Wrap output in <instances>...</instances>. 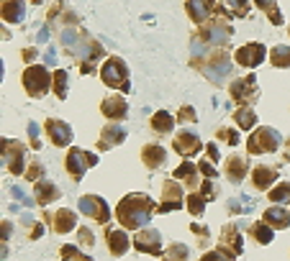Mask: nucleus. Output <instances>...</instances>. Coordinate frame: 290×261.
I'll list each match as a JSON object with an SVG mask.
<instances>
[{"mask_svg":"<svg viewBox=\"0 0 290 261\" xmlns=\"http://www.w3.org/2000/svg\"><path fill=\"white\" fill-rule=\"evenodd\" d=\"M157 210V205H154L152 197L147 195H126L123 200L119 202V208H116V218L123 228H144L152 218V213Z\"/></svg>","mask_w":290,"mask_h":261,"instance_id":"f257e3e1","label":"nucleus"},{"mask_svg":"<svg viewBox=\"0 0 290 261\" xmlns=\"http://www.w3.org/2000/svg\"><path fill=\"white\" fill-rule=\"evenodd\" d=\"M101 77H103V82L113 90H123V92L129 90V69H126L123 59H119V57L105 61L103 69H101Z\"/></svg>","mask_w":290,"mask_h":261,"instance_id":"f03ea898","label":"nucleus"},{"mask_svg":"<svg viewBox=\"0 0 290 261\" xmlns=\"http://www.w3.org/2000/svg\"><path fill=\"white\" fill-rule=\"evenodd\" d=\"M98 164V156L93 154V151H85V149H72L67 154V169H69V177L75 179V182H80V179L85 177V172L90 167Z\"/></svg>","mask_w":290,"mask_h":261,"instance_id":"7ed1b4c3","label":"nucleus"},{"mask_svg":"<svg viewBox=\"0 0 290 261\" xmlns=\"http://www.w3.org/2000/svg\"><path fill=\"white\" fill-rule=\"evenodd\" d=\"M280 141H283V138H280V133L275 128H257L249 136L247 146H249L252 154H267V151H277Z\"/></svg>","mask_w":290,"mask_h":261,"instance_id":"20e7f679","label":"nucleus"},{"mask_svg":"<svg viewBox=\"0 0 290 261\" xmlns=\"http://www.w3.org/2000/svg\"><path fill=\"white\" fill-rule=\"evenodd\" d=\"M23 85H26V90H29L34 97H41L49 90V85H51L49 69H44V67H29V69L23 72Z\"/></svg>","mask_w":290,"mask_h":261,"instance_id":"39448f33","label":"nucleus"},{"mask_svg":"<svg viewBox=\"0 0 290 261\" xmlns=\"http://www.w3.org/2000/svg\"><path fill=\"white\" fill-rule=\"evenodd\" d=\"M80 213H85L87 218H93L95 223H108L111 220V208L103 197L98 195H85L80 197Z\"/></svg>","mask_w":290,"mask_h":261,"instance_id":"423d86ee","label":"nucleus"},{"mask_svg":"<svg viewBox=\"0 0 290 261\" xmlns=\"http://www.w3.org/2000/svg\"><path fill=\"white\" fill-rule=\"evenodd\" d=\"M134 248H136L139 254L159 256L162 254V233L157 228H144L141 233L134 236Z\"/></svg>","mask_w":290,"mask_h":261,"instance_id":"0eeeda50","label":"nucleus"},{"mask_svg":"<svg viewBox=\"0 0 290 261\" xmlns=\"http://www.w3.org/2000/svg\"><path fill=\"white\" fill-rule=\"evenodd\" d=\"M183 202H185V197H183V187H180L175 179H167L165 187H162V202H159L157 213H172V210H180V208H183Z\"/></svg>","mask_w":290,"mask_h":261,"instance_id":"6e6552de","label":"nucleus"},{"mask_svg":"<svg viewBox=\"0 0 290 261\" xmlns=\"http://www.w3.org/2000/svg\"><path fill=\"white\" fill-rule=\"evenodd\" d=\"M23 159H26V149L18 141H3V164L11 174H21L23 172Z\"/></svg>","mask_w":290,"mask_h":261,"instance_id":"1a4fd4ad","label":"nucleus"},{"mask_svg":"<svg viewBox=\"0 0 290 261\" xmlns=\"http://www.w3.org/2000/svg\"><path fill=\"white\" fill-rule=\"evenodd\" d=\"M47 223H49V228L54 230V233H69L72 228L77 226V213H72V210H67V208H62V210H57V213H47Z\"/></svg>","mask_w":290,"mask_h":261,"instance_id":"9d476101","label":"nucleus"},{"mask_svg":"<svg viewBox=\"0 0 290 261\" xmlns=\"http://www.w3.org/2000/svg\"><path fill=\"white\" fill-rule=\"evenodd\" d=\"M105 244H108V248H111L113 256H123L126 251L131 248V238H129V233L121 230V228H108Z\"/></svg>","mask_w":290,"mask_h":261,"instance_id":"9b49d317","label":"nucleus"},{"mask_svg":"<svg viewBox=\"0 0 290 261\" xmlns=\"http://www.w3.org/2000/svg\"><path fill=\"white\" fill-rule=\"evenodd\" d=\"M201 138L195 136L193 131H180L177 136H175V151L180 156H193L195 151H201Z\"/></svg>","mask_w":290,"mask_h":261,"instance_id":"f8f14e48","label":"nucleus"},{"mask_svg":"<svg viewBox=\"0 0 290 261\" xmlns=\"http://www.w3.org/2000/svg\"><path fill=\"white\" fill-rule=\"evenodd\" d=\"M47 133H49V138L54 146H67V143L72 141V128H69V123L65 121H57V118H49L47 121Z\"/></svg>","mask_w":290,"mask_h":261,"instance_id":"ddd939ff","label":"nucleus"},{"mask_svg":"<svg viewBox=\"0 0 290 261\" xmlns=\"http://www.w3.org/2000/svg\"><path fill=\"white\" fill-rule=\"evenodd\" d=\"M265 59V46L262 44H247L244 49L237 51V61L241 67H257Z\"/></svg>","mask_w":290,"mask_h":261,"instance_id":"4468645a","label":"nucleus"},{"mask_svg":"<svg viewBox=\"0 0 290 261\" xmlns=\"http://www.w3.org/2000/svg\"><path fill=\"white\" fill-rule=\"evenodd\" d=\"M231 95L237 97V100L247 103L252 97L257 95V79L255 77H244V79H237V82L231 85Z\"/></svg>","mask_w":290,"mask_h":261,"instance_id":"2eb2a0df","label":"nucleus"},{"mask_svg":"<svg viewBox=\"0 0 290 261\" xmlns=\"http://www.w3.org/2000/svg\"><path fill=\"white\" fill-rule=\"evenodd\" d=\"M223 251H229L231 256H239L241 254V233L234 230V226H226L223 233H221V246Z\"/></svg>","mask_w":290,"mask_h":261,"instance_id":"dca6fc26","label":"nucleus"},{"mask_svg":"<svg viewBox=\"0 0 290 261\" xmlns=\"http://www.w3.org/2000/svg\"><path fill=\"white\" fill-rule=\"evenodd\" d=\"M34 200L39 202V205H49V202H54L57 197L62 195L59 192V187L57 184H51V182H47V179H41V182H36V187H34Z\"/></svg>","mask_w":290,"mask_h":261,"instance_id":"f3484780","label":"nucleus"},{"mask_svg":"<svg viewBox=\"0 0 290 261\" xmlns=\"http://www.w3.org/2000/svg\"><path fill=\"white\" fill-rule=\"evenodd\" d=\"M126 113H129V105H126V100L121 95H113V97H108V100L103 103V115L105 118H126Z\"/></svg>","mask_w":290,"mask_h":261,"instance_id":"a211bd4d","label":"nucleus"},{"mask_svg":"<svg viewBox=\"0 0 290 261\" xmlns=\"http://www.w3.org/2000/svg\"><path fill=\"white\" fill-rule=\"evenodd\" d=\"M265 223H270L273 228H288L290 226V213L283 205H273L265 210Z\"/></svg>","mask_w":290,"mask_h":261,"instance_id":"6ab92c4d","label":"nucleus"},{"mask_svg":"<svg viewBox=\"0 0 290 261\" xmlns=\"http://www.w3.org/2000/svg\"><path fill=\"white\" fill-rule=\"evenodd\" d=\"M275 179H277V169H273V167H257L255 172H252V182H255L257 190H267V187H273Z\"/></svg>","mask_w":290,"mask_h":261,"instance_id":"aec40b11","label":"nucleus"},{"mask_svg":"<svg viewBox=\"0 0 290 261\" xmlns=\"http://www.w3.org/2000/svg\"><path fill=\"white\" fill-rule=\"evenodd\" d=\"M252 238H255L257 244L267 246V244H273V238H275V228L270 226V223L259 220V223H255V226H252Z\"/></svg>","mask_w":290,"mask_h":261,"instance_id":"412c9836","label":"nucleus"},{"mask_svg":"<svg viewBox=\"0 0 290 261\" xmlns=\"http://www.w3.org/2000/svg\"><path fill=\"white\" fill-rule=\"evenodd\" d=\"M167 161V151L162 146H147L144 149V164H147L149 169H157Z\"/></svg>","mask_w":290,"mask_h":261,"instance_id":"4be33fe9","label":"nucleus"},{"mask_svg":"<svg viewBox=\"0 0 290 261\" xmlns=\"http://www.w3.org/2000/svg\"><path fill=\"white\" fill-rule=\"evenodd\" d=\"M23 13H26V8L21 0H5L3 3V18L8 23H18L23 18Z\"/></svg>","mask_w":290,"mask_h":261,"instance_id":"5701e85b","label":"nucleus"},{"mask_svg":"<svg viewBox=\"0 0 290 261\" xmlns=\"http://www.w3.org/2000/svg\"><path fill=\"white\" fill-rule=\"evenodd\" d=\"M126 138V131L121 125H108L103 128V138H101V149H108V146H116V143H121Z\"/></svg>","mask_w":290,"mask_h":261,"instance_id":"b1692460","label":"nucleus"},{"mask_svg":"<svg viewBox=\"0 0 290 261\" xmlns=\"http://www.w3.org/2000/svg\"><path fill=\"white\" fill-rule=\"evenodd\" d=\"M211 3L213 0H188V11L195 21H205L211 15Z\"/></svg>","mask_w":290,"mask_h":261,"instance_id":"393cba45","label":"nucleus"},{"mask_svg":"<svg viewBox=\"0 0 290 261\" xmlns=\"http://www.w3.org/2000/svg\"><path fill=\"white\" fill-rule=\"evenodd\" d=\"M152 128L159 131V133H167V131L175 128V118H172L167 110H157V113H154V118H152Z\"/></svg>","mask_w":290,"mask_h":261,"instance_id":"a878e982","label":"nucleus"},{"mask_svg":"<svg viewBox=\"0 0 290 261\" xmlns=\"http://www.w3.org/2000/svg\"><path fill=\"white\" fill-rule=\"evenodd\" d=\"M244 169H247V161H244L241 156H231L229 159V169H226V172H229V179L231 182H241L244 179Z\"/></svg>","mask_w":290,"mask_h":261,"instance_id":"bb28decb","label":"nucleus"},{"mask_svg":"<svg viewBox=\"0 0 290 261\" xmlns=\"http://www.w3.org/2000/svg\"><path fill=\"white\" fill-rule=\"evenodd\" d=\"M267 195L275 205H288L290 202V182H280L277 187H273V192H267Z\"/></svg>","mask_w":290,"mask_h":261,"instance_id":"cd10ccee","label":"nucleus"},{"mask_svg":"<svg viewBox=\"0 0 290 261\" xmlns=\"http://www.w3.org/2000/svg\"><path fill=\"white\" fill-rule=\"evenodd\" d=\"M175 179H185L188 184H195V164L193 161H183L175 169Z\"/></svg>","mask_w":290,"mask_h":261,"instance_id":"c85d7f7f","label":"nucleus"},{"mask_svg":"<svg viewBox=\"0 0 290 261\" xmlns=\"http://www.w3.org/2000/svg\"><path fill=\"white\" fill-rule=\"evenodd\" d=\"M62 261H93V256L83 254L77 246H62Z\"/></svg>","mask_w":290,"mask_h":261,"instance_id":"c756f323","label":"nucleus"},{"mask_svg":"<svg viewBox=\"0 0 290 261\" xmlns=\"http://www.w3.org/2000/svg\"><path fill=\"white\" fill-rule=\"evenodd\" d=\"M234 118H237V123H239L241 131H249L252 125L257 123V113H255V110H237V113H234Z\"/></svg>","mask_w":290,"mask_h":261,"instance_id":"7c9ffc66","label":"nucleus"},{"mask_svg":"<svg viewBox=\"0 0 290 261\" xmlns=\"http://www.w3.org/2000/svg\"><path fill=\"white\" fill-rule=\"evenodd\" d=\"M188 259H190V248L185 244H172L165 261H188Z\"/></svg>","mask_w":290,"mask_h":261,"instance_id":"2f4dec72","label":"nucleus"},{"mask_svg":"<svg viewBox=\"0 0 290 261\" xmlns=\"http://www.w3.org/2000/svg\"><path fill=\"white\" fill-rule=\"evenodd\" d=\"M275 67H290V49L288 46H275L273 54H270Z\"/></svg>","mask_w":290,"mask_h":261,"instance_id":"473e14b6","label":"nucleus"},{"mask_svg":"<svg viewBox=\"0 0 290 261\" xmlns=\"http://www.w3.org/2000/svg\"><path fill=\"white\" fill-rule=\"evenodd\" d=\"M75 54L80 59H98L103 54V49H101V44H85V46H77Z\"/></svg>","mask_w":290,"mask_h":261,"instance_id":"72a5a7b5","label":"nucleus"},{"mask_svg":"<svg viewBox=\"0 0 290 261\" xmlns=\"http://www.w3.org/2000/svg\"><path fill=\"white\" fill-rule=\"evenodd\" d=\"M231 36V29H226V26H211V31H208V39H211L213 44H226Z\"/></svg>","mask_w":290,"mask_h":261,"instance_id":"f704fd0d","label":"nucleus"},{"mask_svg":"<svg viewBox=\"0 0 290 261\" xmlns=\"http://www.w3.org/2000/svg\"><path fill=\"white\" fill-rule=\"evenodd\" d=\"M54 92H57V97H65L67 95V72L65 69L54 72Z\"/></svg>","mask_w":290,"mask_h":261,"instance_id":"c9c22d12","label":"nucleus"},{"mask_svg":"<svg viewBox=\"0 0 290 261\" xmlns=\"http://www.w3.org/2000/svg\"><path fill=\"white\" fill-rule=\"evenodd\" d=\"M205 202H208V200H205L203 195L193 192V195L188 197V210L193 213V215H203V208H205Z\"/></svg>","mask_w":290,"mask_h":261,"instance_id":"e433bc0d","label":"nucleus"},{"mask_svg":"<svg viewBox=\"0 0 290 261\" xmlns=\"http://www.w3.org/2000/svg\"><path fill=\"white\" fill-rule=\"evenodd\" d=\"M237 256H231L229 251H223V248H213V251H208V254L201 256V261H234Z\"/></svg>","mask_w":290,"mask_h":261,"instance_id":"4c0bfd02","label":"nucleus"},{"mask_svg":"<svg viewBox=\"0 0 290 261\" xmlns=\"http://www.w3.org/2000/svg\"><path fill=\"white\" fill-rule=\"evenodd\" d=\"M219 136H221L226 143H231V146H237V143H239V133H234L231 128H221Z\"/></svg>","mask_w":290,"mask_h":261,"instance_id":"58836bf2","label":"nucleus"},{"mask_svg":"<svg viewBox=\"0 0 290 261\" xmlns=\"http://www.w3.org/2000/svg\"><path fill=\"white\" fill-rule=\"evenodd\" d=\"M77 233H80V244L83 246H93L95 244V236L90 233V228H80Z\"/></svg>","mask_w":290,"mask_h":261,"instance_id":"ea45409f","label":"nucleus"},{"mask_svg":"<svg viewBox=\"0 0 290 261\" xmlns=\"http://www.w3.org/2000/svg\"><path fill=\"white\" fill-rule=\"evenodd\" d=\"M201 195L205 197V200H213V197H216V187H213V182H211V179H205V182H203V187H201Z\"/></svg>","mask_w":290,"mask_h":261,"instance_id":"a19ab883","label":"nucleus"},{"mask_svg":"<svg viewBox=\"0 0 290 261\" xmlns=\"http://www.w3.org/2000/svg\"><path fill=\"white\" fill-rule=\"evenodd\" d=\"M198 169H201V172H203L208 179H211V177H216V169H213V164H211L208 159H201V164H198Z\"/></svg>","mask_w":290,"mask_h":261,"instance_id":"79ce46f5","label":"nucleus"},{"mask_svg":"<svg viewBox=\"0 0 290 261\" xmlns=\"http://www.w3.org/2000/svg\"><path fill=\"white\" fill-rule=\"evenodd\" d=\"M226 5H229L231 11H239V13H244V0H226Z\"/></svg>","mask_w":290,"mask_h":261,"instance_id":"37998d69","label":"nucleus"},{"mask_svg":"<svg viewBox=\"0 0 290 261\" xmlns=\"http://www.w3.org/2000/svg\"><path fill=\"white\" fill-rule=\"evenodd\" d=\"M205 151H208V159H216V161H219L221 154H219V149H216V143H208V149H205Z\"/></svg>","mask_w":290,"mask_h":261,"instance_id":"c03bdc74","label":"nucleus"},{"mask_svg":"<svg viewBox=\"0 0 290 261\" xmlns=\"http://www.w3.org/2000/svg\"><path fill=\"white\" fill-rule=\"evenodd\" d=\"M180 118H183V121H193V118H195L193 107H183V113H180Z\"/></svg>","mask_w":290,"mask_h":261,"instance_id":"a18cd8bd","label":"nucleus"},{"mask_svg":"<svg viewBox=\"0 0 290 261\" xmlns=\"http://www.w3.org/2000/svg\"><path fill=\"white\" fill-rule=\"evenodd\" d=\"M29 136L36 141V138H39V125H36V123H29Z\"/></svg>","mask_w":290,"mask_h":261,"instance_id":"49530a36","label":"nucleus"},{"mask_svg":"<svg viewBox=\"0 0 290 261\" xmlns=\"http://www.w3.org/2000/svg\"><path fill=\"white\" fill-rule=\"evenodd\" d=\"M39 174H41V167H39V164H36L34 169H29V172H26V177H29V179H36Z\"/></svg>","mask_w":290,"mask_h":261,"instance_id":"de8ad7c7","label":"nucleus"},{"mask_svg":"<svg viewBox=\"0 0 290 261\" xmlns=\"http://www.w3.org/2000/svg\"><path fill=\"white\" fill-rule=\"evenodd\" d=\"M62 39H65V44H75V33H72V31H65V36H62Z\"/></svg>","mask_w":290,"mask_h":261,"instance_id":"09e8293b","label":"nucleus"},{"mask_svg":"<svg viewBox=\"0 0 290 261\" xmlns=\"http://www.w3.org/2000/svg\"><path fill=\"white\" fill-rule=\"evenodd\" d=\"M31 238H41V226H34V233H31Z\"/></svg>","mask_w":290,"mask_h":261,"instance_id":"8fccbe9b","label":"nucleus"},{"mask_svg":"<svg viewBox=\"0 0 290 261\" xmlns=\"http://www.w3.org/2000/svg\"><path fill=\"white\" fill-rule=\"evenodd\" d=\"M257 5L259 8H270V5H273V0H257Z\"/></svg>","mask_w":290,"mask_h":261,"instance_id":"3c124183","label":"nucleus"},{"mask_svg":"<svg viewBox=\"0 0 290 261\" xmlns=\"http://www.w3.org/2000/svg\"><path fill=\"white\" fill-rule=\"evenodd\" d=\"M270 18H273V23H280V21H283V15H280V13H273Z\"/></svg>","mask_w":290,"mask_h":261,"instance_id":"603ef678","label":"nucleus"}]
</instances>
